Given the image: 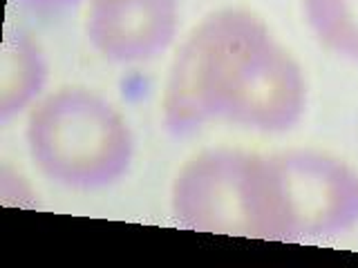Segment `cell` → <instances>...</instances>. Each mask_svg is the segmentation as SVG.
Here are the masks:
<instances>
[{"instance_id":"obj_5","label":"cell","mask_w":358,"mask_h":268,"mask_svg":"<svg viewBox=\"0 0 358 268\" xmlns=\"http://www.w3.org/2000/svg\"><path fill=\"white\" fill-rule=\"evenodd\" d=\"M307 107L302 67L264 29L242 52L217 107V121L257 132L294 128Z\"/></svg>"},{"instance_id":"obj_7","label":"cell","mask_w":358,"mask_h":268,"mask_svg":"<svg viewBox=\"0 0 358 268\" xmlns=\"http://www.w3.org/2000/svg\"><path fill=\"white\" fill-rule=\"evenodd\" d=\"M48 78V63L38 43L25 31H9L0 56V117L5 121L25 110Z\"/></svg>"},{"instance_id":"obj_6","label":"cell","mask_w":358,"mask_h":268,"mask_svg":"<svg viewBox=\"0 0 358 268\" xmlns=\"http://www.w3.org/2000/svg\"><path fill=\"white\" fill-rule=\"evenodd\" d=\"M179 0H92L85 14L90 45L112 63H145L177 36Z\"/></svg>"},{"instance_id":"obj_3","label":"cell","mask_w":358,"mask_h":268,"mask_svg":"<svg viewBox=\"0 0 358 268\" xmlns=\"http://www.w3.org/2000/svg\"><path fill=\"white\" fill-rule=\"evenodd\" d=\"M266 22L249 9L227 7L208 14L184 38L171 63L162 96L164 128L175 137L217 121L222 92L233 67Z\"/></svg>"},{"instance_id":"obj_8","label":"cell","mask_w":358,"mask_h":268,"mask_svg":"<svg viewBox=\"0 0 358 268\" xmlns=\"http://www.w3.org/2000/svg\"><path fill=\"white\" fill-rule=\"evenodd\" d=\"M302 14L320 45L358 61V0H302Z\"/></svg>"},{"instance_id":"obj_2","label":"cell","mask_w":358,"mask_h":268,"mask_svg":"<svg viewBox=\"0 0 358 268\" xmlns=\"http://www.w3.org/2000/svg\"><path fill=\"white\" fill-rule=\"evenodd\" d=\"M264 239L329 237L358 223V172L329 152L294 148L260 159Z\"/></svg>"},{"instance_id":"obj_4","label":"cell","mask_w":358,"mask_h":268,"mask_svg":"<svg viewBox=\"0 0 358 268\" xmlns=\"http://www.w3.org/2000/svg\"><path fill=\"white\" fill-rule=\"evenodd\" d=\"M262 154L210 148L188 159L173 181L171 206L179 226L264 239L260 208Z\"/></svg>"},{"instance_id":"obj_1","label":"cell","mask_w":358,"mask_h":268,"mask_svg":"<svg viewBox=\"0 0 358 268\" xmlns=\"http://www.w3.org/2000/svg\"><path fill=\"white\" fill-rule=\"evenodd\" d=\"M27 148L38 170L52 181L94 190L128 172L134 139L121 112L85 87H61L31 110Z\"/></svg>"}]
</instances>
